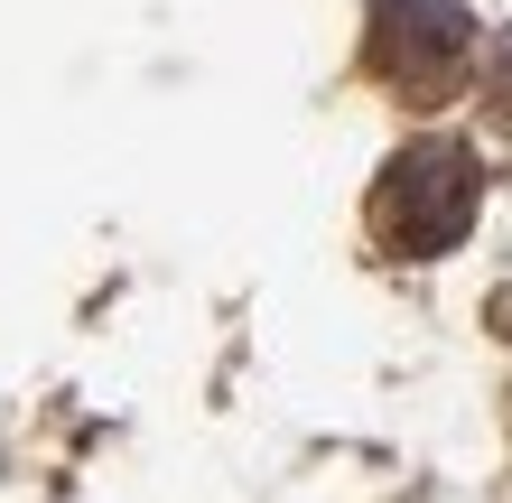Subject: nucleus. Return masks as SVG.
Segmentation results:
<instances>
[{
    "label": "nucleus",
    "instance_id": "obj_3",
    "mask_svg": "<svg viewBox=\"0 0 512 503\" xmlns=\"http://www.w3.org/2000/svg\"><path fill=\"white\" fill-rule=\"evenodd\" d=\"M494 66H503V94H494V103H503V122H512V38H503V56H494Z\"/></svg>",
    "mask_w": 512,
    "mask_h": 503
},
{
    "label": "nucleus",
    "instance_id": "obj_1",
    "mask_svg": "<svg viewBox=\"0 0 512 503\" xmlns=\"http://www.w3.org/2000/svg\"><path fill=\"white\" fill-rule=\"evenodd\" d=\"M475 205H485V168L466 140H410L373 177V243L391 261H438L475 233Z\"/></svg>",
    "mask_w": 512,
    "mask_h": 503
},
{
    "label": "nucleus",
    "instance_id": "obj_2",
    "mask_svg": "<svg viewBox=\"0 0 512 503\" xmlns=\"http://www.w3.org/2000/svg\"><path fill=\"white\" fill-rule=\"evenodd\" d=\"M364 66H373V84H391L401 103L429 112L475 75V19L457 0H373Z\"/></svg>",
    "mask_w": 512,
    "mask_h": 503
}]
</instances>
